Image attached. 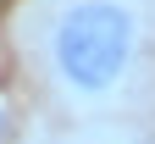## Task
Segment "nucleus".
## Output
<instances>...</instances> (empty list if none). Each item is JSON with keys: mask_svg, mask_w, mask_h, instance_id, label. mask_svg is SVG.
<instances>
[{"mask_svg": "<svg viewBox=\"0 0 155 144\" xmlns=\"http://www.w3.org/2000/svg\"><path fill=\"white\" fill-rule=\"evenodd\" d=\"M22 55L78 122L116 116L155 72V0H28Z\"/></svg>", "mask_w": 155, "mask_h": 144, "instance_id": "1", "label": "nucleus"}, {"mask_svg": "<svg viewBox=\"0 0 155 144\" xmlns=\"http://www.w3.org/2000/svg\"><path fill=\"white\" fill-rule=\"evenodd\" d=\"M50 144H155V139L122 116H89V122H72L67 133H55Z\"/></svg>", "mask_w": 155, "mask_h": 144, "instance_id": "2", "label": "nucleus"}]
</instances>
